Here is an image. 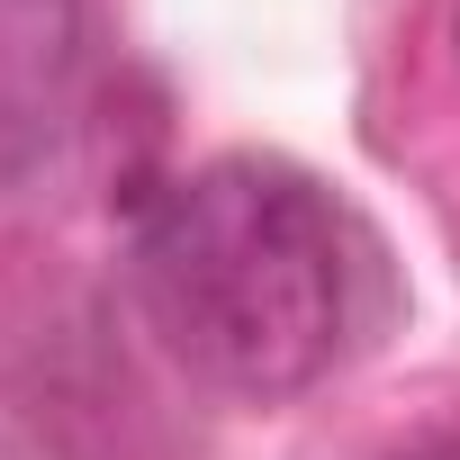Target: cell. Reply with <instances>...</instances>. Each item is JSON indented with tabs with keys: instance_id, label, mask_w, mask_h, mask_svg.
<instances>
[{
	"instance_id": "6da1fadb",
	"label": "cell",
	"mask_w": 460,
	"mask_h": 460,
	"mask_svg": "<svg viewBox=\"0 0 460 460\" xmlns=\"http://www.w3.org/2000/svg\"><path fill=\"white\" fill-rule=\"evenodd\" d=\"M127 271L163 352L253 406L316 388L352 325L343 208L280 154H217L181 172L136 217Z\"/></svg>"
},
{
	"instance_id": "7a4b0ae2",
	"label": "cell",
	"mask_w": 460,
	"mask_h": 460,
	"mask_svg": "<svg viewBox=\"0 0 460 460\" xmlns=\"http://www.w3.org/2000/svg\"><path fill=\"white\" fill-rule=\"evenodd\" d=\"M82 73V0H0V154L55 136Z\"/></svg>"
}]
</instances>
